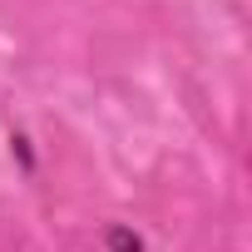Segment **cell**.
<instances>
[{
  "label": "cell",
  "mask_w": 252,
  "mask_h": 252,
  "mask_svg": "<svg viewBox=\"0 0 252 252\" xmlns=\"http://www.w3.org/2000/svg\"><path fill=\"white\" fill-rule=\"evenodd\" d=\"M109 247H114V252H144V247H139V237H129L124 227H114V232H109Z\"/></svg>",
  "instance_id": "1"
}]
</instances>
